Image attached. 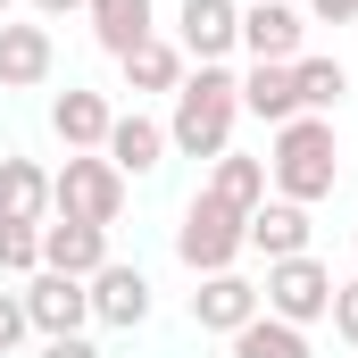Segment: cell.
Instances as JSON below:
<instances>
[{
	"label": "cell",
	"mask_w": 358,
	"mask_h": 358,
	"mask_svg": "<svg viewBox=\"0 0 358 358\" xmlns=\"http://www.w3.org/2000/svg\"><path fill=\"white\" fill-rule=\"evenodd\" d=\"M176 259L192 275H225L242 259V208H225V200H208V192H192L176 217Z\"/></svg>",
	"instance_id": "obj_3"
},
{
	"label": "cell",
	"mask_w": 358,
	"mask_h": 358,
	"mask_svg": "<svg viewBox=\"0 0 358 358\" xmlns=\"http://www.w3.org/2000/svg\"><path fill=\"white\" fill-rule=\"evenodd\" d=\"M0 217L17 225H50V176L34 159H0Z\"/></svg>",
	"instance_id": "obj_17"
},
{
	"label": "cell",
	"mask_w": 358,
	"mask_h": 358,
	"mask_svg": "<svg viewBox=\"0 0 358 358\" xmlns=\"http://www.w3.org/2000/svg\"><path fill=\"white\" fill-rule=\"evenodd\" d=\"M42 358H100V350H92L84 334H59V342H42Z\"/></svg>",
	"instance_id": "obj_27"
},
{
	"label": "cell",
	"mask_w": 358,
	"mask_h": 358,
	"mask_svg": "<svg viewBox=\"0 0 358 358\" xmlns=\"http://www.w3.org/2000/svg\"><path fill=\"white\" fill-rule=\"evenodd\" d=\"M308 234H317V225H308V208H300V200H259V208H250V217H242V250H259V259H300V250H308Z\"/></svg>",
	"instance_id": "obj_10"
},
{
	"label": "cell",
	"mask_w": 358,
	"mask_h": 358,
	"mask_svg": "<svg viewBox=\"0 0 358 358\" xmlns=\"http://www.w3.org/2000/svg\"><path fill=\"white\" fill-rule=\"evenodd\" d=\"M0 275H42V225L0 217Z\"/></svg>",
	"instance_id": "obj_23"
},
{
	"label": "cell",
	"mask_w": 358,
	"mask_h": 358,
	"mask_svg": "<svg viewBox=\"0 0 358 358\" xmlns=\"http://www.w3.org/2000/svg\"><path fill=\"white\" fill-rule=\"evenodd\" d=\"M300 8H283V0H242V50H250V67H292L300 59Z\"/></svg>",
	"instance_id": "obj_9"
},
{
	"label": "cell",
	"mask_w": 358,
	"mask_h": 358,
	"mask_svg": "<svg viewBox=\"0 0 358 358\" xmlns=\"http://www.w3.org/2000/svg\"><path fill=\"white\" fill-rule=\"evenodd\" d=\"M8 8H17V0H0V25H8Z\"/></svg>",
	"instance_id": "obj_29"
},
{
	"label": "cell",
	"mask_w": 358,
	"mask_h": 358,
	"mask_svg": "<svg viewBox=\"0 0 358 358\" xmlns=\"http://www.w3.org/2000/svg\"><path fill=\"white\" fill-rule=\"evenodd\" d=\"M84 292H92V317H100V325H117V334H134V325L150 317V275L125 267V259H108Z\"/></svg>",
	"instance_id": "obj_14"
},
{
	"label": "cell",
	"mask_w": 358,
	"mask_h": 358,
	"mask_svg": "<svg viewBox=\"0 0 358 358\" xmlns=\"http://www.w3.org/2000/svg\"><path fill=\"white\" fill-rule=\"evenodd\" d=\"M234 358H317V350H308V334H300V325H283V317L259 308V317L234 334Z\"/></svg>",
	"instance_id": "obj_22"
},
{
	"label": "cell",
	"mask_w": 358,
	"mask_h": 358,
	"mask_svg": "<svg viewBox=\"0 0 358 358\" xmlns=\"http://www.w3.org/2000/svg\"><path fill=\"white\" fill-rule=\"evenodd\" d=\"M259 308H267V300H259V283H250V275H234V267H225V275H200V292H192V325H200V334H225V342H234Z\"/></svg>",
	"instance_id": "obj_8"
},
{
	"label": "cell",
	"mask_w": 358,
	"mask_h": 358,
	"mask_svg": "<svg viewBox=\"0 0 358 358\" xmlns=\"http://www.w3.org/2000/svg\"><path fill=\"white\" fill-rule=\"evenodd\" d=\"M125 208V176L100 150H67V167L50 176V217H84V225H117Z\"/></svg>",
	"instance_id": "obj_4"
},
{
	"label": "cell",
	"mask_w": 358,
	"mask_h": 358,
	"mask_svg": "<svg viewBox=\"0 0 358 358\" xmlns=\"http://www.w3.org/2000/svg\"><path fill=\"white\" fill-rule=\"evenodd\" d=\"M334 183H342L334 117H292V125H275V150H267V192L275 200L317 208V200H334Z\"/></svg>",
	"instance_id": "obj_2"
},
{
	"label": "cell",
	"mask_w": 358,
	"mask_h": 358,
	"mask_svg": "<svg viewBox=\"0 0 358 358\" xmlns=\"http://www.w3.org/2000/svg\"><path fill=\"white\" fill-rule=\"evenodd\" d=\"M100 159H108L125 183H134V176H159V167H167V125H159V117H142V108H125V117L108 125Z\"/></svg>",
	"instance_id": "obj_12"
},
{
	"label": "cell",
	"mask_w": 358,
	"mask_h": 358,
	"mask_svg": "<svg viewBox=\"0 0 358 358\" xmlns=\"http://www.w3.org/2000/svg\"><path fill=\"white\" fill-rule=\"evenodd\" d=\"M50 67H59V42H50V25H0V92H34L50 84Z\"/></svg>",
	"instance_id": "obj_13"
},
{
	"label": "cell",
	"mask_w": 358,
	"mask_h": 358,
	"mask_svg": "<svg viewBox=\"0 0 358 358\" xmlns=\"http://www.w3.org/2000/svg\"><path fill=\"white\" fill-rule=\"evenodd\" d=\"M117 67H125V92H176V84H183V50L167 42V34L134 42V50H125Z\"/></svg>",
	"instance_id": "obj_19"
},
{
	"label": "cell",
	"mask_w": 358,
	"mask_h": 358,
	"mask_svg": "<svg viewBox=\"0 0 358 358\" xmlns=\"http://www.w3.org/2000/svg\"><path fill=\"white\" fill-rule=\"evenodd\" d=\"M108 125H117L108 92H84V84H67L59 100H50V134H59L67 150H100V142H108Z\"/></svg>",
	"instance_id": "obj_15"
},
{
	"label": "cell",
	"mask_w": 358,
	"mask_h": 358,
	"mask_svg": "<svg viewBox=\"0 0 358 358\" xmlns=\"http://www.w3.org/2000/svg\"><path fill=\"white\" fill-rule=\"evenodd\" d=\"M17 300H25V325H34V334H42V342H59V334H84L92 325V292L84 283H76V275H25V292H17Z\"/></svg>",
	"instance_id": "obj_7"
},
{
	"label": "cell",
	"mask_w": 358,
	"mask_h": 358,
	"mask_svg": "<svg viewBox=\"0 0 358 358\" xmlns=\"http://www.w3.org/2000/svg\"><path fill=\"white\" fill-rule=\"evenodd\" d=\"M242 117L292 125V117H300V84H292V67H250V76H242Z\"/></svg>",
	"instance_id": "obj_20"
},
{
	"label": "cell",
	"mask_w": 358,
	"mask_h": 358,
	"mask_svg": "<svg viewBox=\"0 0 358 358\" xmlns=\"http://www.w3.org/2000/svg\"><path fill=\"white\" fill-rule=\"evenodd\" d=\"M200 192H208V200H225V208H242V217H250V208H259V200H267V159H242V150H225V159H217V167H208V183H200Z\"/></svg>",
	"instance_id": "obj_18"
},
{
	"label": "cell",
	"mask_w": 358,
	"mask_h": 358,
	"mask_svg": "<svg viewBox=\"0 0 358 358\" xmlns=\"http://www.w3.org/2000/svg\"><path fill=\"white\" fill-rule=\"evenodd\" d=\"M292 84H300V117H334L342 108V92H350V67L342 59H292Z\"/></svg>",
	"instance_id": "obj_21"
},
{
	"label": "cell",
	"mask_w": 358,
	"mask_h": 358,
	"mask_svg": "<svg viewBox=\"0 0 358 358\" xmlns=\"http://www.w3.org/2000/svg\"><path fill=\"white\" fill-rule=\"evenodd\" d=\"M308 17H317V25H350L358 0H308Z\"/></svg>",
	"instance_id": "obj_26"
},
{
	"label": "cell",
	"mask_w": 358,
	"mask_h": 358,
	"mask_svg": "<svg viewBox=\"0 0 358 358\" xmlns=\"http://www.w3.org/2000/svg\"><path fill=\"white\" fill-rule=\"evenodd\" d=\"M242 125V76L234 67H200L176 84V117H167V150L183 159H225Z\"/></svg>",
	"instance_id": "obj_1"
},
{
	"label": "cell",
	"mask_w": 358,
	"mask_h": 358,
	"mask_svg": "<svg viewBox=\"0 0 358 358\" xmlns=\"http://www.w3.org/2000/svg\"><path fill=\"white\" fill-rule=\"evenodd\" d=\"M25 334H34V325H25V300H17V292H0V358L17 350Z\"/></svg>",
	"instance_id": "obj_25"
},
{
	"label": "cell",
	"mask_w": 358,
	"mask_h": 358,
	"mask_svg": "<svg viewBox=\"0 0 358 358\" xmlns=\"http://www.w3.org/2000/svg\"><path fill=\"white\" fill-rule=\"evenodd\" d=\"M259 300H267V317H283V325H317V317H334V267H317L308 250L300 259H275L267 283H259Z\"/></svg>",
	"instance_id": "obj_5"
},
{
	"label": "cell",
	"mask_w": 358,
	"mask_h": 358,
	"mask_svg": "<svg viewBox=\"0 0 358 358\" xmlns=\"http://www.w3.org/2000/svg\"><path fill=\"white\" fill-rule=\"evenodd\" d=\"M334 334L358 350V275H350V283H334Z\"/></svg>",
	"instance_id": "obj_24"
},
{
	"label": "cell",
	"mask_w": 358,
	"mask_h": 358,
	"mask_svg": "<svg viewBox=\"0 0 358 358\" xmlns=\"http://www.w3.org/2000/svg\"><path fill=\"white\" fill-rule=\"evenodd\" d=\"M84 0H34V17H76Z\"/></svg>",
	"instance_id": "obj_28"
},
{
	"label": "cell",
	"mask_w": 358,
	"mask_h": 358,
	"mask_svg": "<svg viewBox=\"0 0 358 358\" xmlns=\"http://www.w3.org/2000/svg\"><path fill=\"white\" fill-rule=\"evenodd\" d=\"M84 17H92V42H100L108 59H125L134 42L159 34V0H84Z\"/></svg>",
	"instance_id": "obj_16"
},
{
	"label": "cell",
	"mask_w": 358,
	"mask_h": 358,
	"mask_svg": "<svg viewBox=\"0 0 358 358\" xmlns=\"http://www.w3.org/2000/svg\"><path fill=\"white\" fill-rule=\"evenodd\" d=\"M42 267H50V275H76V283H92V275L108 267V225L50 217V225H42Z\"/></svg>",
	"instance_id": "obj_11"
},
{
	"label": "cell",
	"mask_w": 358,
	"mask_h": 358,
	"mask_svg": "<svg viewBox=\"0 0 358 358\" xmlns=\"http://www.w3.org/2000/svg\"><path fill=\"white\" fill-rule=\"evenodd\" d=\"M176 50L200 67H225L242 50V0H183L176 8Z\"/></svg>",
	"instance_id": "obj_6"
}]
</instances>
